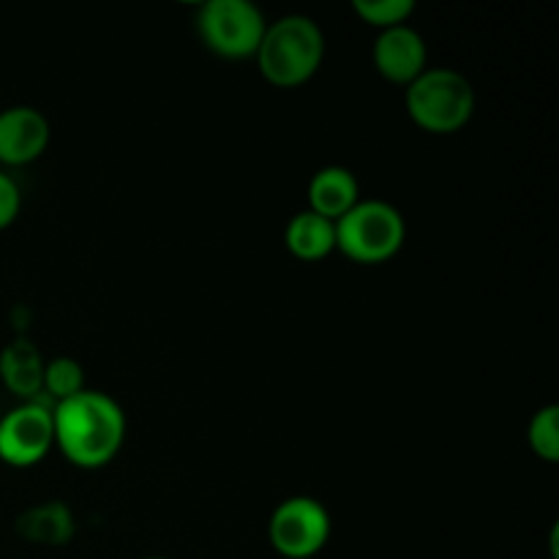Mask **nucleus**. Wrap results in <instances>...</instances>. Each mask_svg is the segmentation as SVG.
Wrapping results in <instances>:
<instances>
[{
    "instance_id": "4",
    "label": "nucleus",
    "mask_w": 559,
    "mask_h": 559,
    "mask_svg": "<svg viewBox=\"0 0 559 559\" xmlns=\"http://www.w3.org/2000/svg\"><path fill=\"white\" fill-rule=\"evenodd\" d=\"M407 240V222L385 200H360L336 222V251L358 265L391 262Z\"/></svg>"
},
{
    "instance_id": "18",
    "label": "nucleus",
    "mask_w": 559,
    "mask_h": 559,
    "mask_svg": "<svg viewBox=\"0 0 559 559\" xmlns=\"http://www.w3.org/2000/svg\"><path fill=\"white\" fill-rule=\"evenodd\" d=\"M145 559H164V557H145Z\"/></svg>"
},
{
    "instance_id": "5",
    "label": "nucleus",
    "mask_w": 559,
    "mask_h": 559,
    "mask_svg": "<svg viewBox=\"0 0 559 559\" xmlns=\"http://www.w3.org/2000/svg\"><path fill=\"white\" fill-rule=\"evenodd\" d=\"M267 20L251 0H205L197 11L200 41L224 60L254 58Z\"/></svg>"
},
{
    "instance_id": "13",
    "label": "nucleus",
    "mask_w": 559,
    "mask_h": 559,
    "mask_svg": "<svg viewBox=\"0 0 559 559\" xmlns=\"http://www.w3.org/2000/svg\"><path fill=\"white\" fill-rule=\"evenodd\" d=\"M284 246L300 262H320L336 251V222L300 211L284 229Z\"/></svg>"
},
{
    "instance_id": "7",
    "label": "nucleus",
    "mask_w": 559,
    "mask_h": 559,
    "mask_svg": "<svg viewBox=\"0 0 559 559\" xmlns=\"http://www.w3.org/2000/svg\"><path fill=\"white\" fill-rule=\"evenodd\" d=\"M52 407L49 399L36 396L20 402L0 418V462L14 469L36 467L55 448Z\"/></svg>"
},
{
    "instance_id": "6",
    "label": "nucleus",
    "mask_w": 559,
    "mask_h": 559,
    "mask_svg": "<svg viewBox=\"0 0 559 559\" xmlns=\"http://www.w3.org/2000/svg\"><path fill=\"white\" fill-rule=\"evenodd\" d=\"M267 540L284 559L317 557L331 540V513L317 497H287L267 519Z\"/></svg>"
},
{
    "instance_id": "8",
    "label": "nucleus",
    "mask_w": 559,
    "mask_h": 559,
    "mask_svg": "<svg viewBox=\"0 0 559 559\" xmlns=\"http://www.w3.org/2000/svg\"><path fill=\"white\" fill-rule=\"evenodd\" d=\"M371 60H374L377 74L385 76L393 85L407 87L429 69V47L415 27H388L377 33Z\"/></svg>"
},
{
    "instance_id": "16",
    "label": "nucleus",
    "mask_w": 559,
    "mask_h": 559,
    "mask_svg": "<svg viewBox=\"0 0 559 559\" xmlns=\"http://www.w3.org/2000/svg\"><path fill=\"white\" fill-rule=\"evenodd\" d=\"M353 11L377 31L407 25L409 16L415 14V0H355Z\"/></svg>"
},
{
    "instance_id": "12",
    "label": "nucleus",
    "mask_w": 559,
    "mask_h": 559,
    "mask_svg": "<svg viewBox=\"0 0 559 559\" xmlns=\"http://www.w3.org/2000/svg\"><path fill=\"white\" fill-rule=\"evenodd\" d=\"M16 533L27 544L38 546H66L76 533L74 513L66 502L47 500L41 506H33L16 519Z\"/></svg>"
},
{
    "instance_id": "2",
    "label": "nucleus",
    "mask_w": 559,
    "mask_h": 559,
    "mask_svg": "<svg viewBox=\"0 0 559 559\" xmlns=\"http://www.w3.org/2000/svg\"><path fill=\"white\" fill-rule=\"evenodd\" d=\"M257 66L260 74L273 87L293 91L314 80L317 71L325 60V33L320 22L306 14L278 16L276 22H267L265 36L257 49Z\"/></svg>"
},
{
    "instance_id": "1",
    "label": "nucleus",
    "mask_w": 559,
    "mask_h": 559,
    "mask_svg": "<svg viewBox=\"0 0 559 559\" xmlns=\"http://www.w3.org/2000/svg\"><path fill=\"white\" fill-rule=\"evenodd\" d=\"M55 445L80 469L107 467L126 442V413L109 393L80 391L52 407Z\"/></svg>"
},
{
    "instance_id": "11",
    "label": "nucleus",
    "mask_w": 559,
    "mask_h": 559,
    "mask_svg": "<svg viewBox=\"0 0 559 559\" xmlns=\"http://www.w3.org/2000/svg\"><path fill=\"white\" fill-rule=\"evenodd\" d=\"M44 360L41 349L25 336L11 338L0 353V380H3L5 391L14 393L22 402L41 396L44 388Z\"/></svg>"
},
{
    "instance_id": "9",
    "label": "nucleus",
    "mask_w": 559,
    "mask_h": 559,
    "mask_svg": "<svg viewBox=\"0 0 559 559\" xmlns=\"http://www.w3.org/2000/svg\"><path fill=\"white\" fill-rule=\"evenodd\" d=\"M49 145V120L41 109L16 104L0 112V164L25 167L44 156Z\"/></svg>"
},
{
    "instance_id": "14",
    "label": "nucleus",
    "mask_w": 559,
    "mask_h": 559,
    "mask_svg": "<svg viewBox=\"0 0 559 559\" xmlns=\"http://www.w3.org/2000/svg\"><path fill=\"white\" fill-rule=\"evenodd\" d=\"M80 391H85V371H82L80 360L74 358L47 360V366H44V388H41L44 399L58 404L63 402V399L76 396Z\"/></svg>"
},
{
    "instance_id": "15",
    "label": "nucleus",
    "mask_w": 559,
    "mask_h": 559,
    "mask_svg": "<svg viewBox=\"0 0 559 559\" xmlns=\"http://www.w3.org/2000/svg\"><path fill=\"white\" fill-rule=\"evenodd\" d=\"M527 442L530 451L544 462H559V407L557 404H546L538 413L530 418L527 426Z\"/></svg>"
},
{
    "instance_id": "3",
    "label": "nucleus",
    "mask_w": 559,
    "mask_h": 559,
    "mask_svg": "<svg viewBox=\"0 0 559 559\" xmlns=\"http://www.w3.org/2000/svg\"><path fill=\"white\" fill-rule=\"evenodd\" d=\"M475 87L456 69H426L404 93L409 120L429 134H456L475 115Z\"/></svg>"
},
{
    "instance_id": "10",
    "label": "nucleus",
    "mask_w": 559,
    "mask_h": 559,
    "mask_svg": "<svg viewBox=\"0 0 559 559\" xmlns=\"http://www.w3.org/2000/svg\"><path fill=\"white\" fill-rule=\"evenodd\" d=\"M306 200H309L306 211L317 213L328 222H338L360 202V183L347 167L333 164V167H322L311 175Z\"/></svg>"
},
{
    "instance_id": "17",
    "label": "nucleus",
    "mask_w": 559,
    "mask_h": 559,
    "mask_svg": "<svg viewBox=\"0 0 559 559\" xmlns=\"http://www.w3.org/2000/svg\"><path fill=\"white\" fill-rule=\"evenodd\" d=\"M20 211H22L20 183H16L9 173L0 169V233L9 229L11 224L20 218Z\"/></svg>"
}]
</instances>
